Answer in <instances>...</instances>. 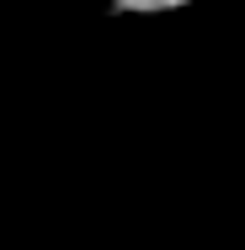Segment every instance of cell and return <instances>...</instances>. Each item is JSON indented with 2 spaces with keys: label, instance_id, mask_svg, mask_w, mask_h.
<instances>
[{
  "label": "cell",
  "instance_id": "1",
  "mask_svg": "<svg viewBox=\"0 0 245 250\" xmlns=\"http://www.w3.org/2000/svg\"><path fill=\"white\" fill-rule=\"evenodd\" d=\"M117 11H128V16H160V11H181V5H192V0H112Z\"/></svg>",
  "mask_w": 245,
  "mask_h": 250
}]
</instances>
